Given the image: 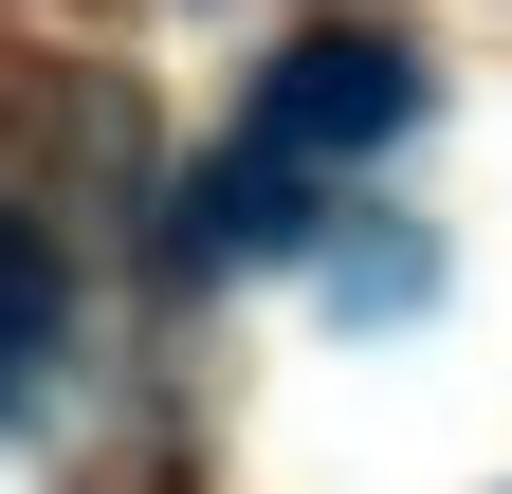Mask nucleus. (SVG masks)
Segmentation results:
<instances>
[{
	"mask_svg": "<svg viewBox=\"0 0 512 494\" xmlns=\"http://www.w3.org/2000/svg\"><path fill=\"white\" fill-rule=\"evenodd\" d=\"M421 129V55L403 37H293L275 74H256V110H238V147L202 165V257H275V238H311V202L366 165V147H403Z\"/></svg>",
	"mask_w": 512,
	"mask_h": 494,
	"instance_id": "1",
	"label": "nucleus"
},
{
	"mask_svg": "<svg viewBox=\"0 0 512 494\" xmlns=\"http://www.w3.org/2000/svg\"><path fill=\"white\" fill-rule=\"evenodd\" d=\"M55 312H74V275H55V238L0 202V403L37 385V348H55Z\"/></svg>",
	"mask_w": 512,
	"mask_h": 494,
	"instance_id": "2",
	"label": "nucleus"
}]
</instances>
